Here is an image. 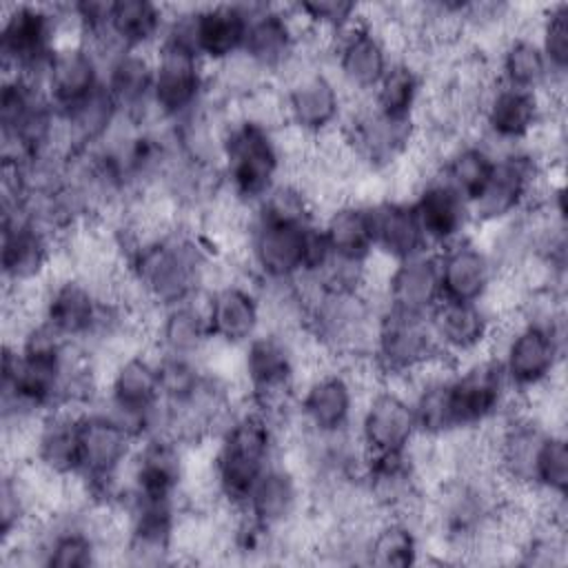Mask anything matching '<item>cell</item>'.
<instances>
[{
	"label": "cell",
	"mask_w": 568,
	"mask_h": 568,
	"mask_svg": "<svg viewBox=\"0 0 568 568\" xmlns=\"http://www.w3.org/2000/svg\"><path fill=\"white\" fill-rule=\"evenodd\" d=\"M286 430L246 399L206 446L204 488L224 508H242L257 477L284 453Z\"/></svg>",
	"instance_id": "obj_1"
},
{
	"label": "cell",
	"mask_w": 568,
	"mask_h": 568,
	"mask_svg": "<svg viewBox=\"0 0 568 568\" xmlns=\"http://www.w3.org/2000/svg\"><path fill=\"white\" fill-rule=\"evenodd\" d=\"M302 282L306 286V339L337 364L371 359L382 300L366 288L342 291L315 286L304 277Z\"/></svg>",
	"instance_id": "obj_2"
},
{
	"label": "cell",
	"mask_w": 568,
	"mask_h": 568,
	"mask_svg": "<svg viewBox=\"0 0 568 568\" xmlns=\"http://www.w3.org/2000/svg\"><path fill=\"white\" fill-rule=\"evenodd\" d=\"M284 173L282 129L233 109L220 151V175L226 195L244 206H253Z\"/></svg>",
	"instance_id": "obj_3"
},
{
	"label": "cell",
	"mask_w": 568,
	"mask_h": 568,
	"mask_svg": "<svg viewBox=\"0 0 568 568\" xmlns=\"http://www.w3.org/2000/svg\"><path fill=\"white\" fill-rule=\"evenodd\" d=\"M273 84L280 91L284 129L291 133L304 140H320L342 126L351 100L324 55L306 42L297 60Z\"/></svg>",
	"instance_id": "obj_4"
},
{
	"label": "cell",
	"mask_w": 568,
	"mask_h": 568,
	"mask_svg": "<svg viewBox=\"0 0 568 568\" xmlns=\"http://www.w3.org/2000/svg\"><path fill=\"white\" fill-rule=\"evenodd\" d=\"M566 331L513 315L499 317L490 344L510 390L530 397L564 379Z\"/></svg>",
	"instance_id": "obj_5"
},
{
	"label": "cell",
	"mask_w": 568,
	"mask_h": 568,
	"mask_svg": "<svg viewBox=\"0 0 568 568\" xmlns=\"http://www.w3.org/2000/svg\"><path fill=\"white\" fill-rule=\"evenodd\" d=\"M98 404L138 439L155 430L162 408V384L158 355L151 344L126 351L106 366Z\"/></svg>",
	"instance_id": "obj_6"
},
{
	"label": "cell",
	"mask_w": 568,
	"mask_h": 568,
	"mask_svg": "<svg viewBox=\"0 0 568 568\" xmlns=\"http://www.w3.org/2000/svg\"><path fill=\"white\" fill-rule=\"evenodd\" d=\"M371 388L373 384L351 366L322 362L300 382L295 397V424L322 435L353 430L362 397Z\"/></svg>",
	"instance_id": "obj_7"
},
{
	"label": "cell",
	"mask_w": 568,
	"mask_h": 568,
	"mask_svg": "<svg viewBox=\"0 0 568 568\" xmlns=\"http://www.w3.org/2000/svg\"><path fill=\"white\" fill-rule=\"evenodd\" d=\"M62 40L58 4H4L0 13L2 75H22L42 84L49 58Z\"/></svg>",
	"instance_id": "obj_8"
},
{
	"label": "cell",
	"mask_w": 568,
	"mask_h": 568,
	"mask_svg": "<svg viewBox=\"0 0 568 568\" xmlns=\"http://www.w3.org/2000/svg\"><path fill=\"white\" fill-rule=\"evenodd\" d=\"M313 222H284L251 211L242 240V268L257 284L295 282L306 273Z\"/></svg>",
	"instance_id": "obj_9"
},
{
	"label": "cell",
	"mask_w": 568,
	"mask_h": 568,
	"mask_svg": "<svg viewBox=\"0 0 568 568\" xmlns=\"http://www.w3.org/2000/svg\"><path fill=\"white\" fill-rule=\"evenodd\" d=\"M0 266L4 291L40 288L58 268L60 237L22 211L2 204Z\"/></svg>",
	"instance_id": "obj_10"
},
{
	"label": "cell",
	"mask_w": 568,
	"mask_h": 568,
	"mask_svg": "<svg viewBox=\"0 0 568 568\" xmlns=\"http://www.w3.org/2000/svg\"><path fill=\"white\" fill-rule=\"evenodd\" d=\"M557 113H564V102L495 82L481 102L477 135L497 153L524 149L535 140L546 120Z\"/></svg>",
	"instance_id": "obj_11"
},
{
	"label": "cell",
	"mask_w": 568,
	"mask_h": 568,
	"mask_svg": "<svg viewBox=\"0 0 568 568\" xmlns=\"http://www.w3.org/2000/svg\"><path fill=\"white\" fill-rule=\"evenodd\" d=\"M397 58L386 31L373 22L364 7L359 18L337 33L326 51V64L348 100H364Z\"/></svg>",
	"instance_id": "obj_12"
},
{
	"label": "cell",
	"mask_w": 568,
	"mask_h": 568,
	"mask_svg": "<svg viewBox=\"0 0 568 568\" xmlns=\"http://www.w3.org/2000/svg\"><path fill=\"white\" fill-rule=\"evenodd\" d=\"M546 166L530 149H510L497 153L495 169L470 202L475 231L510 220L537 204L544 189Z\"/></svg>",
	"instance_id": "obj_13"
},
{
	"label": "cell",
	"mask_w": 568,
	"mask_h": 568,
	"mask_svg": "<svg viewBox=\"0 0 568 568\" xmlns=\"http://www.w3.org/2000/svg\"><path fill=\"white\" fill-rule=\"evenodd\" d=\"M193 459L195 448H189L171 435L153 433L138 439L126 466L124 497L180 501L186 506Z\"/></svg>",
	"instance_id": "obj_14"
},
{
	"label": "cell",
	"mask_w": 568,
	"mask_h": 568,
	"mask_svg": "<svg viewBox=\"0 0 568 568\" xmlns=\"http://www.w3.org/2000/svg\"><path fill=\"white\" fill-rule=\"evenodd\" d=\"M448 393L459 433L488 428L519 402L490 353L459 362L450 373Z\"/></svg>",
	"instance_id": "obj_15"
},
{
	"label": "cell",
	"mask_w": 568,
	"mask_h": 568,
	"mask_svg": "<svg viewBox=\"0 0 568 568\" xmlns=\"http://www.w3.org/2000/svg\"><path fill=\"white\" fill-rule=\"evenodd\" d=\"M211 91V67L193 51L160 42L153 51L151 109L158 122L171 124L200 106Z\"/></svg>",
	"instance_id": "obj_16"
},
{
	"label": "cell",
	"mask_w": 568,
	"mask_h": 568,
	"mask_svg": "<svg viewBox=\"0 0 568 568\" xmlns=\"http://www.w3.org/2000/svg\"><path fill=\"white\" fill-rule=\"evenodd\" d=\"M439 355L428 315L382 306L371 362L384 382H404Z\"/></svg>",
	"instance_id": "obj_17"
},
{
	"label": "cell",
	"mask_w": 568,
	"mask_h": 568,
	"mask_svg": "<svg viewBox=\"0 0 568 568\" xmlns=\"http://www.w3.org/2000/svg\"><path fill=\"white\" fill-rule=\"evenodd\" d=\"M204 306L217 346L237 351L264 328L260 288L246 273H222L206 288Z\"/></svg>",
	"instance_id": "obj_18"
},
{
	"label": "cell",
	"mask_w": 568,
	"mask_h": 568,
	"mask_svg": "<svg viewBox=\"0 0 568 568\" xmlns=\"http://www.w3.org/2000/svg\"><path fill=\"white\" fill-rule=\"evenodd\" d=\"M353 430L366 455L408 450L419 437L408 393L390 382L366 390Z\"/></svg>",
	"instance_id": "obj_19"
},
{
	"label": "cell",
	"mask_w": 568,
	"mask_h": 568,
	"mask_svg": "<svg viewBox=\"0 0 568 568\" xmlns=\"http://www.w3.org/2000/svg\"><path fill=\"white\" fill-rule=\"evenodd\" d=\"M248 27L242 53L275 82L302 53L304 31L291 4L246 2Z\"/></svg>",
	"instance_id": "obj_20"
},
{
	"label": "cell",
	"mask_w": 568,
	"mask_h": 568,
	"mask_svg": "<svg viewBox=\"0 0 568 568\" xmlns=\"http://www.w3.org/2000/svg\"><path fill=\"white\" fill-rule=\"evenodd\" d=\"M428 324L437 351L459 364L475 355L490 353L497 315L486 302L439 300L428 313Z\"/></svg>",
	"instance_id": "obj_21"
},
{
	"label": "cell",
	"mask_w": 568,
	"mask_h": 568,
	"mask_svg": "<svg viewBox=\"0 0 568 568\" xmlns=\"http://www.w3.org/2000/svg\"><path fill=\"white\" fill-rule=\"evenodd\" d=\"M242 510L271 530H291L308 515V490L297 468L282 455L248 490Z\"/></svg>",
	"instance_id": "obj_22"
},
{
	"label": "cell",
	"mask_w": 568,
	"mask_h": 568,
	"mask_svg": "<svg viewBox=\"0 0 568 568\" xmlns=\"http://www.w3.org/2000/svg\"><path fill=\"white\" fill-rule=\"evenodd\" d=\"M408 200L428 248L439 251L475 233L468 200L435 173L426 178Z\"/></svg>",
	"instance_id": "obj_23"
},
{
	"label": "cell",
	"mask_w": 568,
	"mask_h": 568,
	"mask_svg": "<svg viewBox=\"0 0 568 568\" xmlns=\"http://www.w3.org/2000/svg\"><path fill=\"white\" fill-rule=\"evenodd\" d=\"M104 69L98 51L80 38L55 47L42 75V89L58 111H67L102 87Z\"/></svg>",
	"instance_id": "obj_24"
},
{
	"label": "cell",
	"mask_w": 568,
	"mask_h": 568,
	"mask_svg": "<svg viewBox=\"0 0 568 568\" xmlns=\"http://www.w3.org/2000/svg\"><path fill=\"white\" fill-rule=\"evenodd\" d=\"M439 284L442 300L486 302L497 282V268L484 248L481 240L470 233L439 251Z\"/></svg>",
	"instance_id": "obj_25"
},
{
	"label": "cell",
	"mask_w": 568,
	"mask_h": 568,
	"mask_svg": "<svg viewBox=\"0 0 568 568\" xmlns=\"http://www.w3.org/2000/svg\"><path fill=\"white\" fill-rule=\"evenodd\" d=\"M80 413L75 408L44 413L29 439L27 462L58 481L80 475Z\"/></svg>",
	"instance_id": "obj_26"
},
{
	"label": "cell",
	"mask_w": 568,
	"mask_h": 568,
	"mask_svg": "<svg viewBox=\"0 0 568 568\" xmlns=\"http://www.w3.org/2000/svg\"><path fill=\"white\" fill-rule=\"evenodd\" d=\"M206 293V291H204ZM204 293L158 308L149 320V344L158 353L204 359L213 348Z\"/></svg>",
	"instance_id": "obj_27"
},
{
	"label": "cell",
	"mask_w": 568,
	"mask_h": 568,
	"mask_svg": "<svg viewBox=\"0 0 568 568\" xmlns=\"http://www.w3.org/2000/svg\"><path fill=\"white\" fill-rule=\"evenodd\" d=\"M379 297L388 308L428 315L442 300L437 253L426 248L404 260L388 262L379 284Z\"/></svg>",
	"instance_id": "obj_28"
},
{
	"label": "cell",
	"mask_w": 568,
	"mask_h": 568,
	"mask_svg": "<svg viewBox=\"0 0 568 568\" xmlns=\"http://www.w3.org/2000/svg\"><path fill=\"white\" fill-rule=\"evenodd\" d=\"M493 67L497 82L526 91H537L546 98L564 102L566 84L552 80L550 67L535 38V22L517 27L499 42L493 55Z\"/></svg>",
	"instance_id": "obj_29"
},
{
	"label": "cell",
	"mask_w": 568,
	"mask_h": 568,
	"mask_svg": "<svg viewBox=\"0 0 568 568\" xmlns=\"http://www.w3.org/2000/svg\"><path fill=\"white\" fill-rule=\"evenodd\" d=\"M102 84L131 122H153V51L118 49L102 60Z\"/></svg>",
	"instance_id": "obj_30"
},
{
	"label": "cell",
	"mask_w": 568,
	"mask_h": 568,
	"mask_svg": "<svg viewBox=\"0 0 568 568\" xmlns=\"http://www.w3.org/2000/svg\"><path fill=\"white\" fill-rule=\"evenodd\" d=\"M368 211L373 226V251L379 260L397 262L428 248L410 200L379 195L368 200Z\"/></svg>",
	"instance_id": "obj_31"
},
{
	"label": "cell",
	"mask_w": 568,
	"mask_h": 568,
	"mask_svg": "<svg viewBox=\"0 0 568 568\" xmlns=\"http://www.w3.org/2000/svg\"><path fill=\"white\" fill-rule=\"evenodd\" d=\"M317 222L335 257L368 262L375 255L371 211L366 200H359L353 195L342 197L328 204L320 213Z\"/></svg>",
	"instance_id": "obj_32"
},
{
	"label": "cell",
	"mask_w": 568,
	"mask_h": 568,
	"mask_svg": "<svg viewBox=\"0 0 568 568\" xmlns=\"http://www.w3.org/2000/svg\"><path fill=\"white\" fill-rule=\"evenodd\" d=\"M426 535L422 521L404 515H379L368 530L366 564L382 568H408L422 564Z\"/></svg>",
	"instance_id": "obj_33"
},
{
	"label": "cell",
	"mask_w": 568,
	"mask_h": 568,
	"mask_svg": "<svg viewBox=\"0 0 568 568\" xmlns=\"http://www.w3.org/2000/svg\"><path fill=\"white\" fill-rule=\"evenodd\" d=\"M122 111L104 89V84L67 111H60L62 142L69 153L91 151L100 146L122 122Z\"/></svg>",
	"instance_id": "obj_34"
},
{
	"label": "cell",
	"mask_w": 568,
	"mask_h": 568,
	"mask_svg": "<svg viewBox=\"0 0 568 568\" xmlns=\"http://www.w3.org/2000/svg\"><path fill=\"white\" fill-rule=\"evenodd\" d=\"M497 162V151L477 133L453 142L437 160L435 175L453 186L468 204L479 195Z\"/></svg>",
	"instance_id": "obj_35"
},
{
	"label": "cell",
	"mask_w": 568,
	"mask_h": 568,
	"mask_svg": "<svg viewBox=\"0 0 568 568\" xmlns=\"http://www.w3.org/2000/svg\"><path fill=\"white\" fill-rule=\"evenodd\" d=\"M426 95V71L424 67L413 60L410 55H397L388 71L382 75L373 93L368 95V102L379 113L415 122L419 106Z\"/></svg>",
	"instance_id": "obj_36"
},
{
	"label": "cell",
	"mask_w": 568,
	"mask_h": 568,
	"mask_svg": "<svg viewBox=\"0 0 568 568\" xmlns=\"http://www.w3.org/2000/svg\"><path fill=\"white\" fill-rule=\"evenodd\" d=\"M166 22V4L153 0H111L109 36L118 49L155 51Z\"/></svg>",
	"instance_id": "obj_37"
},
{
	"label": "cell",
	"mask_w": 568,
	"mask_h": 568,
	"mask_svg": "<svg viewBox=\"0 0 568 568\" xmlns=\"http://www.w3.org/2000/svg\"><path fill=\"white\" fill-rule=\"evenodd\" d=\"M532 490L544 497L566 499L568 442L564 428H548L544 433L532 464Z\"/></svg>",
	"instance_id": "obj_38"
},
{
	"label": "cell",
	"mask_w": 568,
	"mask_h": 568,
	"mask_svg": "<svg viewBox=\"0 0 568 568\" xmlns=\"http://www.w3.org/2000/svg\"><path fill=\"white\" fill-rule=\"evenodd\" d=\"M535 38L550 67L552 80L566 84L568 73V2L537 7Z\"/></svg>",
	"instance_id": "obj_39"
}]
</instances>
